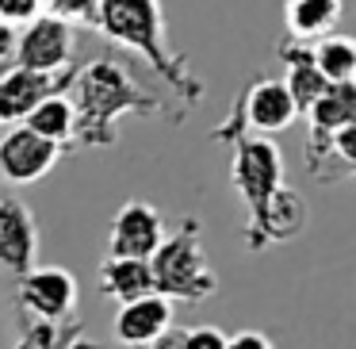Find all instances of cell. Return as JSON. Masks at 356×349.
<instances>
[{
  "label": "cell",
  "instance_id": "1",
  "mask_svg": "<svg viewBox=\"0 0 356 349\" xmlns=\"http://www.w3.org/2000/svg\"><path fill=\"white\" fill-rule=\"evenodd\" d=\"M149 277H154V292L165 300H203L215 292V272H211L203 246L195 238V226L188 223L180 234L165 238L157 254L149 257Z\"/></svg>",
  "mask_w": 356,
  "mask_h": 349
},
{
  "label": "cell",
  "instance_id": "2",
  "mask_svg": "<svg viewBox=\"0 0 356 349\" xmlns=\"http://www.w3.org/2000/svg\"><path fill=\"white\" fill-rule=\"evenodd\" d=\"M77 123L81 119H88V123H108L111 116H119V111H131V108H157L154 100H146V96L134 88V81L127 77L123 65L108 62V58H100V62L85 65L77 77Z\"/></svg>",
  "mask_w": 356,
  "mask_h": 349
},
{
  "label": "cell",
  "instance_id": "3",
  "mask_svg": "<svg viewBox=\"0 0 356 349\" xmlns=\"http://www.w3.org/2000/svg\"><path fill=\"white\" fill-rule=\"evenodd\" d=\"M230 180L234 188L241 192V200L249 203V231L257 226L264 203L272 200L276 188H284V157H280V146L272 139H245L238 142L234 150V162H230Z\"/></svg>",
  "mask_w": 356,
  "mask_h": 349
},
{
  "label": "cell",
  "instance_id": "4",
  "mask_svg": "<svg viewBox=\"0 0 356 349\" xmlns=\"http://www.w3.org/2000/svg\"><path fill=\"white\" fill-rule=\"evenodd\" d=\"M96 20H100L104 35H111L115 42H127V47L142 50L165 77H172L165 70V50H161V8L157 0H100L96 8Z\"/></svg>",
  "mask_w": 356,
  "mask_h": 349
},
{
  "label": "cell",
  "instance_id": "5",
  "mask_svg": "<svg viewBox=\"0 0 356 349\" xmlns=\"http://www.w3.org/2000/svg\"><path fill=\"white\" fill-rule=\"evenodd\" d=\"M165 242V226L154 203L131 200L119 208L115 223L108 234V249L111 257H127V261H149L157 254V246Z\"/></svg>",
  "mask_w": 356,
  "mask_h": 349
},
{
  "label": "cell",
  "instance_id": "6",
  "mask_svg": "<svg viewBox=\"0 0 356 349\" xmlns=\"http://www.w3.org/2000/svg\"><path fill=\"white\" fill-rule=\"evenodd\" d=\"M73 58V27L62 16H42L24 31V39L16 42V62L19 70L47 73L54 77V70H62Z\"/></svg>",
  "mask_w": 356,
  "mask_h": 349
},
{
  "label": "cell",
  "instance_id": "7",
  "mask_svg": "<svg viewBox=\"0 0 356 349\" xmlns=\"http://www.w3.org/2000/svg\"><path fill=\"white\" fill-rule=\"evenodd\" d=\"M58 150L62 146L31 134L27 127H12L0 139V177L8 185H35L58 165Z\"/></svg>",
  "mask_w": 356,
  "mask_h": 349
},
{
  "label": "cell",
  "instance_id": "8",
  "mask_svg": "<svg viewBox=\"0 0 356 349\" xmlns=\"http://www.w3.org/2000/svg\"><path fill=\"white\" fill-rule=\"evenodd\" d=\"M19 300L31 315H39V323L54 326L58 318H65L77 303V280L62 265H47V269H31L19 280Z\"/></svg>",
  "mask_w": 356,
  "mask_h": 349
},
{
  "label": "cell",
  "instance_id": "9",
  "mask_svg": "<svg viewBox=\"0 0 356 349\" xmlns=\"http://www.w3.org/2000/svg\"><path fill=\"white\" fill-rule=\"evenodd\" d=\"M39 254V231H35L31 208L19 200H0V269L24 280L35 269Z\"/></svg>",
  "mask_w": 356,
  "mask_h": 349
},
{
  "label": "cell",
  "instance_id": "10",
  "mask_svg": "<svg viewBox=\"0 0 356 349\" xmlns=\"http://www.w3.org/2000/svg\"><path fill=\"white\" fill-rule=\"evenodd\" d=\"M169 326H172V303L157 292L131 300L115 311V338L131 349H149L157 338L169 334Z\"/></svg>",
  "mask_w": 356,
  "mask_h": 349
},
{
  "label": "cell",
  "instance_id": "11",
  "mask_svg": "<svg viewBox=\"0 0 356 349\" xmlns=\"http://www.w3.org/2000/svg\"><path fill=\"white\" fill-rule=\"evenodd\" d=\"M307 226V200L291 188H276L272 200L264 203L257 226L249 231V246L261 249L264 242H287Z\"/></svg>",
  "mask_w": 356,
  "mask_h": 349
},
{
  "label": "cell",
  "instance_id": "12",
  "mask_svg": "<svg viewBox=\"0 0 356 349\" xmlns=\"http://www.w3.org/2000/svg\"><path fill=\"white\" fill-rule=\"evenodd\" d=\"M241 111H245V123L253 127L261 139L291 127L295 116H299L295 104H291V96H287V88H284V81H257V85L245 93Z\"/></svg>",
  "mask_w": 356,
  "mask_h": 349
},
{
  "label": "cell",
  "instance_id": "13",
  "mask_svg": "<svg viewBox=\"0 0 356 349\" xmlns=\"http://www.w3.org/2000/svg\"><path fill=\"white\" fill-rule=\"evenodd\" d=\"M47 96H54V77L31 70H8L0 77V123L27 119Z\"/></svg>",
  "mask_w": 356,
  "mask_h": 349
},
{
  "label": "cell",
  "instance_id": "14",
  "mask_svg": "<svg viewBox=\"0 0 356 349\" xmlns=\"http://www.w3.org/2000/svg\"><path fill=\"white\" fill-rule=\"evenodd\" d=\"M345 0H287L284 4V24L295 39H322L333 35Z\"/></svg>",
  "mask_w": 356,
  "mask_h": 349
},
{
  "label": "cell",
  "instance_id": "15",
  "mask_svg": "<svg viewBox=\"0 0 356 349\" xmlns=\"http://www.w3.org/2000/svg\"><path fill=\"white\" fill-rule=\"evenodd\" d=\"M100 292L119 303L142 300L154 292V277H149L146 261H127V257H108L100 265Z\"/></svg>",
  "mask_w": 356,
  "mask_h": 349
},
{
  "label": "cell",
  "instance_id": "16",
  "mask_svg": "<svg viewBox=\"0 0 356 349\" xmlns=\"http://www.w3.org/2000/svg\"><path fill=\"white\" fill-rule=\"evenodd\" d=\"M24 127L31 134H39V139L54 142V146H62V142H70L73 134H77V108H73L70 96H47V100L39 104V108L31 111V116L24 119Z\"/></svg>",
  "mask_w": 356,
  "mask_h": 349
},
{
  "label": "cell",
  "instance_id": "17",
  "mask_svg": "<svg viewBox=\"0 0 356 349\" xmlns=\"http://www.w3.org/2000/svg\"><path fill=\"white\" fill-rule=\"evenodd\" d=\"M314 70L325 77V85H353L356 77V42L348 35H322L310 50Z\"/></svg>",
  "mask_w": 356,
  "mask_h": 349
},
{
  "label": "cell",
  "instance_id": "18",
  "mask_svg": "<svg viewBox=\"0 0 356 349\" xmlns=\"http://www.w3.org/2000/svg\"><path fill=\"white\" fill-rule=\"evenodd\" d=\"M310 127L314 134H333L341 127L356 123V85H330L310 104Z\"/></svg>",
  "mask_w": 356,
  "mask_h": 349
},
{
  "label": "cell",
  "instance_id": "19",
  "mask_svg": "<svg viewBox=\"0 0 356 349\" xmlns=\"http://www.w3.org/2000/svg\"><path fill=\"white\" fill-rule=\"evenodd\" d=\"M284 88H287V96H291L295 111H310V104H314L330 85H325V77L314 70L310 54H299V58H291V65H287V81H284Z\"/></svg>",
  "mask_w": 356,
  "mask_h": 349
},
{
  "label": "cell",
  "instance_id": "20",
  "mask_svg": "<svg viewBox=\"0 0 356 349\" xmlns=\"http://www.w3.org/2000/svg\"><path fill=\"white\" fill-rule=\"evenodd\" d=\"M180 349H226V334L218 326H192L180 330Z\"/></svg>",
  "mask_w": 356,
  "mask_h": 349
},
{
  "label": "cell",
  "instance_id": "21",
  "mask_svg": "<svg viewBox=\"0 0 356 349\" xmlns=\"http://www.w3.org/2000/svg\"><path fill=\"white\" fill-rule=\"evenodd\" d=\"M226 349H276L268 341V334H261V330H241V334H234V338H226Z\"/></svg>",
  "mask_w": 356,
  "mask_h": 349
},
{
  "label": "cell",
  "instance_id": "22",
  "mask_svg": "<svg viewBox=\"0 0 356 349\" xmlns=\"http://www.w3.org/2000/svg\"><path fill=\"white\" fill-rule=\"evenodd\" d=\"M35 8H39V0H0V16L16 24V20H31Z\"/></svg>",
  "mask_w": 356,
  "mask_h": 349
},
{
  "label": "cell",
  "instance_id": "23",
  "mask_svg": "<svg viewBox=\"0 0 356 349\" xmlns=\"http://www.w3.org/2000/svg\"><path fill=\"white\" fill-rule=\"evenodd\" d=\"M149 349H180V330H172V334H165V338H157Z\"/></svg>",
  "mask_w": 356,
  "mask_h": 349
}]
</instances>
